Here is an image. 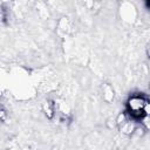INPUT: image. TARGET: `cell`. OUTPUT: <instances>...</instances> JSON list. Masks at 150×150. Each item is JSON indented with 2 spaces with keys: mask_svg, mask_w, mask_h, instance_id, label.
<instances>
[{
  "mask_svg": "<svg viewBox=\"0 0 150 150\" xmlns=\"http://www.w3.org/2000/svg\"><path fill=\"white\" fill-rule=\"evenodd\" d=\"M149 102V97L143 93H134L128 97L124 111L131 120L141 123V121L145 118V107Z\"/></svg>",
  "mask_w": 150,
  "mask_h": 150,
  "instance_id": "cell-1",
  "label": "cell"
},
{
  "mask_svg": "<svg viewBox=\"0 0 150 150\" xmlns=\"http://www.w3.org/2000/svg\"><path fill=\"white\" fill-rule=\"evenodd\" d=\"M120 16L124 22L132 23L137 16V12H136L135 6L130 2H123L120 7Z\"/></svg>",
  "mask_w": 150,
  "mask_h": 150,
  "instance_id": "cell-2",
  "label": "cell"
},
{
  "mask_svg": "<svg viewBox=\"0 0 150 150\" xmlns=\"http://www.w3.org/2000/svg\"><path fill=\"white\" fill-rule=\"evenodd\" d=\"M42 111L45 114V116L48 118V120H53L54 116H55V111H56V103L54 100H50V98H47L46 101H43L42 103Z\"/></svg>",
  "mask_w": 150,
  "mask_h": 150,
  "instance_id": "cell-3",
  "label": "cell"
},
{
  "mask_svg": "<svg viewBox=\"0 0 150 150\" xmlns=\"http://www.w3.org/2000/svg\"><path fill=\"white\" fill-rule=\"evenodd\" d=\"M101 91H102V98L104 102L107 103H111L114 101V97H115V91L111 87L110 83H102V87H101Z\"/></svg>",
  "mask_w": 150,
  "mask_h": 150,
  "instance_id": "cell-4",
  "label": "cell"
},
{
  "mask_svg": "<svg viewBox=\"0 0 150 150\" xmlns=\"http://www.w3.org/2000/svg\"><path fill=\"white\" fill-rule=\"evenodd\" d=\"M71 30V25L68 18L62 16L59 22H57V33L59 34H63V35H68Z\"/></svg>",
  "mask_w": 150,
  "mask_h": 150,
  "instance_id": "cell-5",
  "label": "cell"
},
{
  "mask_svg": "<svg viewBox=\"0 0 150 150\" xmlns=\"http://www.w3.org/2000/svg\"><path fill=\"white\" fill-rule=\"evenodd\" d=\"M145 53H146V56H148V59L150 60V42L146 45V47H145Z\"/></svg>",
  "mask_w": 150,
  "mask_h": 150,
  "instance_id": "cell-6",
  "label": "cell"
},
{
  "mask_svg": "<svg viewBox=\"0 0 150 150\" xmlns=\"http://www.w3.org/2000/svg\"><path fill=\"white\" fill-rule=\"evenodd\" d=\"M144 6H145V8H146V9L150 12V0L145 1V2H144Z\"/></svg>",
  "mask_w": 150,
  "mask_h": 150,
  "instance_id": "cell-7",
  "label": "cell"
},
{
  "mask_svg": "<svg viewBox=\"0 0 150 150\" xmlns=\"http://www.w3.org/2000/svg\"><path fill=\"white\" fill-rule=\"evenodd\" d=\"M149 88H150V86H149Z\"/></svg>",
  "mask_w": 150,
  "mask_h": 150,
  "instance_id": "cell-8",
  "label": "cell"
}]
</instances>
